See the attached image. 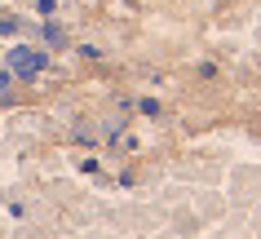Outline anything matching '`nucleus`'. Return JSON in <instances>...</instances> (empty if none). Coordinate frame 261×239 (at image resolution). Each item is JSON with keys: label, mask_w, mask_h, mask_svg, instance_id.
I'll use <instances>...</instances> for the list:
<instances>
[{"label": "nucleus", "mask_w": 261, "mask_h": 239, "mask_svg": "<svg viewBox=\"0 0 261 239\" xmlns=\"http://www.w3.org/2000/svg\"><path fill=\"white\" fill-rule=\"evenodd\" d=\"M40 67H44V54H36V49H14L9 54V71L14 75H40Z\"/></svg>", "instance_id": "1"}]
</instances>
